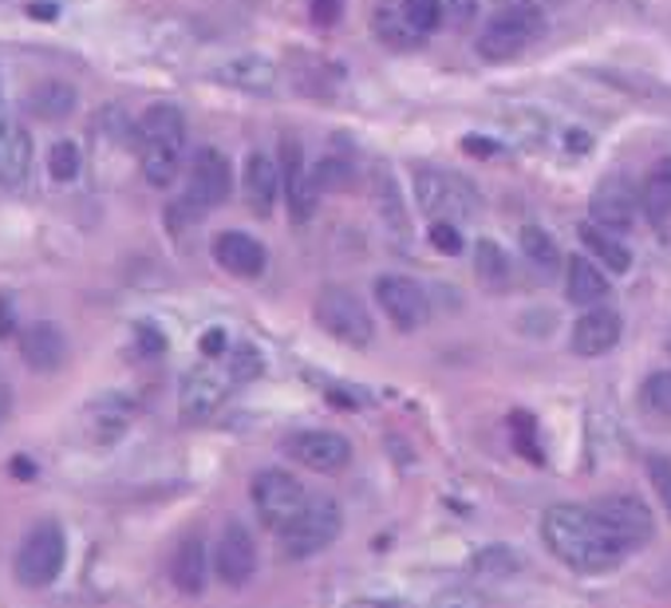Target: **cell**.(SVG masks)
I'll use <instances>...</instances> for the list:
<instances>
[{
    "mask_svg": "<svg viewBox=\"0 0 671 608\" xmlns=\"http://www.w3.org/2000/svg\"><path fill=\"white\" fill-rule=\"evenodd\" d=\"M648 482H652L655 498H660V506L668 509V518H671V458L668 454H648Z\"/></svg>",
    "mask_w": 671,
    "mask_h": 608,
    "instance_id": "cell-37",
    "label": "cell"
},
{
    "mask_svg": "<svg viewBox=\"0 0 671 608\" xmlns=\"http://www.w3.org/2000/svg\"><path fill=\"white\" fill-rule=\"evenodd\" d=\"M644 408L671 419V372H652L644 380Z\"/></svg>",
    "mask_w": 671,
    "mask_h": 608,
    "instance_id": "cell-36",
    "label": "cell"
},
{
    "mask_svg": "<svg viewBox=\"0 0 671 608\" xmlns=\"http://www.w3.org/2000/svg\"><path fill=\"white\" fill-rule=\"evenodd\" d=\"M620 332H624L620 312L605 309V305H592V309H585L581 317L572 320L569 348L581 355V360H597V355H608L620 344Z\"/></svg>",
    "mask_w": 671,
    "mask_h": 608,
    "instance_id": "cell-15",
    "label": "cell"
},
{
    "mask_svg": "<svg viewBox=\"0 0 671 608\" xmlns=\"http://www.w3.org/2000/svg\"><path fill=\"white\" fill-rule=\"evenodd\" d=\"M375 300H380L383 317L400 332H419L431 320V300H426L423 285L403 277V272H383L375 277Z\"/></svg>",
    "mask_w": 671,
    "mask_h": 608,
    "instance_id": "cell-10",
    "label": "cell"
},
{
    "mask_svg": "<svg viewBox=\"0 0 671 608\" xmlns=\"http://www.w3.org/2000/svg\"><path fill=\"white\" fill-rule=\"evenodd\" d=\"M68 565V534L60 522H37L12 557V577L24 589H48Z\"/></svg>",
    "mask_w": 671,
    "mask_h": 608,
    "instance_id": "cell-4",
    "label": "cell"
},
{
    "mask_svg": "<svg viewBox=\"0 0 671 608\" xmlns=\"http://www.w3.org/2000/svg\"><path fill=\"white\" fill-rule=\"evenodd\" d=\"M372 28H375V37H380V44H388V48L423 44V32H419V28L403 17L400 4H395V9H391V4H380V9L372 12Z\"/></svg>",
    "mask_w": 671,
    "mask_h": 608,
    "instance_id": "cell-29",
    "label": "cell"
},
{
    "mask_svg": "<svg viewBox=\"0 0 671 608\" xmlns=\"http://www.w3.org/2000/svg\"><path fill=\"white\" fill-rule=\"evenodd\" d=\"M522 565H526L522 554H514L509 545H486L482 554L471 557V573H478V577H514Z\"/></svg>",
    "mask_w": 671,
    "mask_h": 608,
    "instance_id": "cell-32",
    "label": "cell"
},
{
    "mask_svg": "<svg viewBox=\"0 0 671 608\" xmlns=\"http://www.w3.org/2000/svg\"><path fill=\"white\" fill-rule=\"evenodd\" d=\"M352 178V166L340 163V158H324V163L312 171V182H317V190H336V186H344Z\"/></svg>",
    "mask_w": 671,
    "mask_h": 608,
    "instance_id": "cell-38",
    "label": "cell"
},
{
    "mask_svg": "<svg viewBox=\"0 0 671 608\" xmlns=\"http://www.w3.org/2000/svg\"><path fill=\"white\" fill-rule=\"evenodd\" d=\"M281 186H285V202H289V214L297 221H309L312 209H317V182H312L309 166H304V155H300L297 138H281Z\"/></svg>",
    "mask_w": 671,
    "mask_h": 608,
    "instance_id": "cell-16",
    "label": "cell"
},
{
    "mask_svg": "<svg viewBox=\"0 0 671 608\" xmlns=\"http://www.w3.org/2000/svg\"><path fill=\"white\" fill-rule=\"evenodd\" d=\"M17 352L32 372H40V375L60 372V368L68 363L64 328L52 324V320H32V324H24L17 332Z\"/></svg>",
    "mask_w": 671,
    "mask_h": 608,
    "instance_id": "cell-14",
    "label": "cell"
},
{
    "mask_svg": "<svg viewBox=\"0 0 671 608\" xmlns=\"http://www.w3.org/2000/svg\"><path fill=\"white\" fill-rule=\"evenodd\" d=\"M581 241H585V249L597 257V261H605L608 272H628V269H632V249H628L608 226H600V221H585Z\"/></svg>",
    "mask_w": 671,
    "mask_h": 608,
    "instance_id": "cell-27",
    "label": "cell"
},
{
    "mask_svg": "<svg viewBox=\"0 0 671 608\" xmlns=\"http://www.w3.org/2000/svg\"><path fill=\"white\" fill-rule=\"evenodd\" d=\"M400 9H403V17L411 20V24L423 32V37H431L438 24H443V0H400Z\"/></svg>",
    "mask_w": 671,
    "mask_h": 608,
    "instance_id": "cell-35",
    "label": "cell"
},
{
    "mask_svg": "<svg viewBox=\"0 0 671 608\" xmlns=\"http://www.w3.org/2000/svg\"><path fill=\"white\" fill-rule=\"evenodd\" d=\"M668 352H671V337H668Z\"/></svg>",
    "mask_w": 671,
    "mask_h": 608,
    "instance_id": "cell-48",
    "label": "cell"
},
{
    "mask_svg": "<svg viewBox=\"0 0 671 608\" xmlns=\"http://www.w3.org/2000/svg\"><path fill=\"white\" fill-rule=\"evenodd\" d=\"M640 206H644V214L655 226H663L671 218V158H663V163H655L648 171L644 186H640Z\"/></svg>",
    "mask_w": 671,
    "mask_h": 608,
    "instance_id": "cell-28",
    "label": "cell"
},
{
    "mask_svg": "<svg viewBox=\"0 0 671 608\" xmlns=\"http://www.w3.org/2000/svg\"><path fill=\"white\" fill-rule=\"evenodd\" d=\"M226 352V332L221 328H214V332H206L202 337V355H221Z\"/></svg>",
    "mask_w": 671,
    "mask_h": 608,
    "instance_id": "cell-44",
    "label": "cell"
},
{
    "mask_svg": "<svg viewBox=\"0 0 671 608\" xmlns=\"http://www.w3.org/2000/svg\"><path fill=\"white\" fill-rule=\"evenodd\" d=\"M522 254H526V261L534 265V269H541V272L561 269V249H557L554 237L545 234V229H537V226L522 229Z\"/></svg>",
    "mask_w": 671,
    "mask_h": 608,
    "instance_id": "cell-31",
    "label": "cell"
},
{
    "mask_svg": "<svg viewBox=\"0 0 671 608\" xmlns=\"http://www.w3.org/2000/svg\"><path fill=\"white\" fill-rule=\"evenodd\" d=\"M281 166L272 163V158L265 155H249L246 163V198H249V209L254 214H261V218H269L272 206H277V198H281Z\"/></svg>",
    "mask_w": 671,
    "mask_h": 608,
    "instance_id": "cell-23",
    "label": "cell"
},
{
    "mask_svg": "<svg viewBox=\"0 0 671 608\" xmlns=\"http://www.w3.org/2000/svg\"><path fill=\"white\" fill-rule=\"evenodd\" d=\"M249 494H254V506L257 514H261V522L269 529H277V534H281L300 509H304V502H309L300 478H292L289 471H261L254 478V486H249Z\"/></svg>",
    "mask_w": 671,
    "mask_h": 608,
    "instance_id": "cell-9",
    "label": "cell"
},
{
    "mask_svg": "<svg viewBox=\"0 0 671 608\" xmlns=\"http://www.w3.org/2000/svg\"><path fill=\"white\" fill-rule=\"evenodd\" d=\"M431 234V246L438 249V254H463V234L454 229V221H435V226L426 229Z\"/></svg>",
    "mask_w": 671,
    "mask_h": 608,
    "instance_id": "cell-39",
    "label": "cell"
},
{
    "mask_svg": "<svg viewBox=\"0 0 671 608\" xmlns=\"http://www.w3.org/2000/svg\"><path fill=\"white\" fill-rule=\"evenodd\" d=\"M545 17L534 0H517L506 4L498 17L486 20V28L478 32V55L491 64H506L514 55H522L537 37H541Z\"/></svg>",
    "mask_w": 671,
    "mask_h": 608,
    "instance_id": "cell-6",
    "label": "cell"
},
{
    "mask_svg": "<svg viewBox=\"0 0 671 608\" xmlns=\"http://www.w3.org/2000/svg\"><path fill=\"white\" fill-rule=\"evenodd\" d=\"M309 9L320 24H332V20L340 17V9H344V0H309Z\"/></svg>",
    "mask_w": 671,
    "mask_h": 608,
    "instance_id": "cell-42",
    "label": "cell"
},
{
    "mask_svg": "<svg viewBox=\"0 0 671 608\" xmlns=\"http://www.w3.org/2000/svg\"><path fill=\"white\" fill-rule=\"evenodd\" d=\"M80 419H83V435H87L91 443L111 446L127 435L131 419H135V403H131L127 395H103V400L91 403Z\"/></svg>",
    "mask_w": 671,
    "mask_h": 608,
    "instance_id": "cell-19",
    "label": "cell"
},
{
    "mask_svg": "<svg viewBox=\"0 0 671 608\" xmlns=\"http://www.w3.org/2000/svg\"><path fill=\"white\" fill-rule=\"evenodd\" d=\"M474 277H478L482 289H491V292H502L509 281H514L509 257L502 254V246H494V241H478V246H474Z\"/></svg>",
    "mask_w": 671,
    "mask_h": 608,
    "instance_id": "cell-30",
    "label": "cell"
},
{
    "mask_svg": "<svg viewBox=\"0 0 671 608\" xmlns=\"http://www.w3.org/2000/svg\"><path fill=\"white\" fill-rule=\"evenodd\" d=\"M415 206L431 221H466L478 214L482 198L463 174L438 171V166H419L415 171Z\"/></svg>",
    "mask_w": 671,
    "mask_h": 608,
    "instance_id": "cell-5",
    "label": "cell"
},
{
    "mask_svg": "<svg viewBox=\"0 0 671 608\" xmlns=\"http://www.w3.org/2000/svg\"><path fill=\"white\" fill-rule=\"evenodd\" d=\"M135 337H138V348H143L146 355H163L166 352V337L158 332L155 324H138Z\"/></svg>",
    "mask_w": 671,
    "mask_h": 608,
    "instance_id": "cell-41",
    "label": "cell"
},
{
    "mask_svg": "<svg viewBox=\"0 0 671 608\" xmlns=\"http://www.w3.org/2000/svg\"><path fill=\"white\" fill-rule=\"evenodd\" d=\"M592 509H597L600 518H605V526L624 542L628 554H632V549H644V545L652 542L655 534L652 509L636 498V494H608V498H600Z\"/></svg>",
    "mask_w": 671,
    "mask_h": 608,
    "instance_id": "cell-12",
    "label": "cell"
},
{
    "mask_svg": "<svg viewBox=\"0 0 671 608\" xmlns=\"http://www.w3.org/2000/svg\"><path fill=\"white\" fill-rule=\"evenodd\" d=\"M206 577H209V557H206V542L202 537H186V542L174 549L171 557V581L178 592L186 597H198L206 589Z\"/></svg>",
    "mask_w": 671,
    "mask_h": 608,
    "instance_id": "cell-22",
    "label": "cell"
},
{
    "mask_svg": "<svg viewBox=\"0 0 671 608\" xmlns=\"http://www.w3.org/2000/svg\"><path fill=\"white\" fill-rule=\"evenodd\" d=\"M17 317H12V297L9 292H0V337H17Z\"/></svg>",
    "mask_w": 671,
    "mask_h": 608,
    "instance_id": "cell-43",
    "label": "cell"
},
{
    "mask_svg": "<svg viewBox=\"0 0 671 608\" xmlns=\"http://www.w3.org/2000/svg\"><path fill=\"white\" fill-rule=\"evenodd\" d=\"M474 12H478V0H443V17L451 28H471Z\"/></svg>",
    "mask_w": 671,
    "mask_h": 608,
    "instance_id": "cell-40",
    "label": "cell"
},
{
    "mask_svg": "<svg viewBox=\"0 0 671 608\" xmlns=\"http://www.w3.org/2000/svg\"><path fill=\"white\" fill-rule=\"evenodd\" d=\"M636 206H640V194H636L632 182H628L624 174H608L597 190H592L589 214L592 221H600V226L608 229H628L636 221Z\"/></svg>",
    "mask_w": 671,
    "mask_h": 608,
    "instance_id": "cell-17",
    "label": "cell"
},
{
    "mask_svg": "<svg viewBox=\"0 0 671 608\" xmlns=\"http://www.w3.org/2000/svg\"><path fill=\"white\" fill-rule=\"evenodd\" d=\"M344 529V514L332 498H309L297 518L281 529V554L292 561H304V557L324 554L328 545L340 537Z\"/></svg>",
    "mask_w": 671,
    "mask_h": 608,
    "instance_id": "cell-7",
    "label": "cell"
},
{
    "mask_svg": "<svg viewBox=\"0 0 671 608\" xmlns=\"http://www.w3.org/2000/svg\"><path fill=\"white\" fill-rule=\"evenodd\" d=\"M214 261L221 265L226 272L249 281V277H261L265 265H269V254L257 237L241 234V229H226V234L214 237Z\"/></svg>",
    "mask_w": 671,
    "mask_h": 608,
    "instance_id": "cell-20",
    "label": "cell"
},
{
    "mask_svg": "<svg viewBox=\"0 0 671 608\" xmlns=\"http://www.w3.org/2000/svg\"><path fill=\"white\" fill-rule=\"evenodd\" d=\"M9 408H12V395H9V388L0 383V427H4V419H9Z\"/></svg>",
    "mask_w": 671,
    "mask_h": 608,
    "instance_id": "cell-45",
    "label": "cell"
},
{
    "mask_svg": "<svg viewBox=\"0 0 671 608\" xmlns=\"http://www.w3.org/2000/svg\"><path fill=\"white\" fill-rule=\"evenodd\" d=\"M229 190H234V171H229V158L221 155L218 146H202V151H194L186 194H182L178 206L171 209L174 229H178L182 221L202 218V214H209V209H218L221 202L229 198Z\"/></svg>",
    "mask_w": 671,
    "mask_h": 608,
    "instance_id": "cell-3",
    "label": "cell"
},
{
    "mask_svg": "<svg viewBox=\"0 0 671 608\" xmlns=\"http://www.w3.org/2000/svg\"><path fill=\"white\" fill-rule=\"evenodd\" d=\"M285 451H289L292 463L309 466L317 474H336L352 463V443H348L340 431L309 427V431H292L285 439Z\"/></svg>",
    "mask_w": 671,
    "mask_h": 608,
    "instance_id": "cell-11",
    "label": "cell"
},
{
    "mask_svg": "<svg viewBox=\"0 0 671 608\" xmlns=\"http://www.w3.org/2000/svg\"><path fill=\"white\" fill-rule=\"evenodd\" d=\"M214 80L226 83V87H237V91H272L277 87V68L269 64V60H261V55H237V60H229V64H221L218 72H214Z\"/></svg>",
    "mask_w": 671,
    "mask_h": 608,
    "instance_id": "cell-26",
    "label": "cell"
},
{
    "mask_svg": "<svg viewBox=\"0 0 671 608\" xmlns=\"http://www.w3.org/2000/svg\"><path fill=\"white\" fill-rule=\"evenodd\" d=\"M226 372H229V380H234V383H249V380H257V375L265 372L261 352H257L254 344H237L234 352L226 355Z\"/></svg>",
    "mask_w": 671,
    "mask_h": 608,
    "instance_id": "cell-34",
    "label": "cell"
},
{
    "mask_svg": "<svg viewBox=\"0 0 671 608\" xmlns=\"http://www.w3.org/2000/svg\"><path fill=\"white\" fill-rule=\"evenodd\" d=\"M317 324L348 348H368L375 340V324L368 305L352 289H340V285H328L317 297Z\"/></svg>",
    "mask_w": 671,
    "mask_h": 608,
    "instance_id": "cell-8",
    "label": "cell"
},
{
    "mask_svg": "<svg viewBox=\"0 0 671 608\" xmlns=\"http://www.w3.org/2000/svg\"><path fill=\"white\" fill-rule=\"evenodd\" d=\"M214 573H218L229 589H241V585L254 581L257 545H254V534H249L241 522H229V526L221 529L218 545H214Z\"/></svg>",
    "mask_w": 671,
    "mask_h": 608,
    "instance_id": "cell-13",
    "label": "cell"
},
{
    "mask_svg": "<svg viewBox=\"0 0 671 608\" xmlns=\"http://www.w3.org/2000/svg\"><path fill=\"white\" fill-rule=\"evenodd\" d=\"M80 166H83V155L72 138L52 143V151H48V174H52L55 182H72L75 174H80Z\"/></svg>",
    "mask_w": 671,
    "mask_h": 608,
    "instance_id": "cell-33",
    "label": "cell"
},
{
    "mask_svg": "<svg viewBox=\"0 0 671 608\" xmlns=\"http://www.w3.org/2000/svg\"><path fill=\"white\" fill-rule=\"evenodd\" d=\"M229 372H214V368H194L186 372L182 380V391H178V403H182V415L186 419H209L214 411L226 403L229 395Z\"/></svg>",
    "mask_w": 671,
    "mask_h": 608,
    "instance_id": "cell-21",
    "label": "cell"
},
{
    "mask_svg": "<svg viewBox=\"0 0 671 608\" xmlns=\"http://www.w3.org/2000/svg\"><path fill=\"white\" fill-rule=\"evenodd\" d=\"M541 537L549 554L572 573H608L628 557L624 542L592 506H554L541 518Z\"/></svg>",
    "mask_w": 671,
    "mask_h": 608,
    "instance_id": "cell-1",
    "label": "cell"
},
{
    "mask_svg": "<svg viewBox=\"0 0 671 608\" xmlns=\"http://www.w3.org/2000/svg\"><path fill=\"white\" fill-rule=\"evenodd\" d=\"M498 4H517V0H498Z\"/></svg>",
    "mask_w": 671,
    "mask_h": 608,
    "instance_id": "cell-47",
    "label": "cell"
},
{
    "mask_svg": "<svg viewBox=\"0 0 671 608\" xmlns=\"http://www.w3.org/2000/svg\"><path fill=\"white\" fill-rule=\"evenodd\" d=\"M75 103H80V95L64 80H44L28 91V115H37L40 123H64L75 115Z\"/></svg>",
    "mask_w": 671,
    "mask_h": 608,
    "instance_id": "cell-25",
    "label": "cell"
},
{
    "mask_svg": "<svg viewBox=\"0 0 671 608\" xmlns=\"http://www.w3.org/2000/svg\"><path fill=\"white\" fill-rule=\"evenodd\" d=\"M138 166L151 186H171L178 178L182 155H186V115L174 103L146 107L135 123Z\"/></svg>",
    "mask_w": 671,
    "mask_h": 608,
    "instance_id": "cell-2",
    "label": "cell"
},
{
    "mask_svg": "<svg viewBox=\"0 0 671 608\" xmlns=\"http://www.w3.org/2000/svg\"><path fill=\"white\" fill-rule=\"evenodd\" d=\"M565 289H569V300L572 305H581V309H592V305H605L612 285H608L605 269L589 257H572L565 265Z\"/></svg>",
    "mask_w": 671,
    "mask_h": 608,
    "instance_id": "cell-24",
    "label": "cell"
},
{
    "mask_svg": "<svg viewBox=\"0 0 671 608\" xmlns=\"http://www.w3.org/2000/svg\"><path fill=\"white\" fill-rule=\"evenodd\" d=\"M32 17H40V20H55V4H32Z\"/></svg>",
    "mask_w": 671,
    "mask_h": 608,
    "instance_id": "cell-46",
    "label": "cell"
},
{
    "mask_svg": "<svg viewBox=\"0 0 671 608\" xmlns=\"http://www.w3.org/2000/svg\"><path fill=\"white\" fill-rule=\"evenodd\" d=\"M32 174V135L20 127V118L0 115V186L4 190H24Z\"/></svg>",
    "mask_w": 671,
    "mask_h": 608,
    "instance_id": "cell-18",
    "label": "cell"
}]
</instances>
